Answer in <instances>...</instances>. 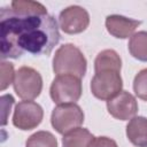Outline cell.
<instances>
[{
	"instance_id": "cell-1",
	"label": "cell",
	"mask_w": 147,
	"mask_h": 147,
	"mask_svg": "<svg viewBox=\"0 0 147 147\" xmlns=\"http://www.w3.org/2000/svg\"><path fill=\"white\" fill-rule=\"evenodd\" d=\"M0 53L2 61L24 53L48 55L60 41L59 25L53 15H17L8 7L0 10Z\"/></svg>"
},
{
	"instance_id": "cell-2",
	"label": "cell",
	"mask_w": 147,
	"mask_h": 147,
	"mask_svg": "<svg viewBox=\"0 0 147 147\" xmlns=\"http://www.w3.org/2000/svg\"><path fill=\"white\" fill-rule=\"evenodd\" d=\"M87 61L82 51L74 44L60 46L53 57V71L57 75H74L78 78L85 76Z\"/></svg>"
},
{
	"instance_id": "cell-3",
	"label": "cell",
	"mask_w": 147,
	"mask_h": 147,
	"mask_svg": "<svg viewBox=\"0 0 147 147\" xmlns=\"http://www.w3.org/2000/svg\"><path fill=\"white\" fill-rule=\"evenodd\" d=\"M92 94L102 101H108L122 92L123 79L121 71L116 69H103L96 71L91 80Z\"/></svg>"
},
{
	"instance_id": "cell-4",
	"label": "cell",
	"mask_w": 147,
	"mask_h": 147,
	"mask_svg": "<svg viewBox=\"0 0 147 147\" xmlns=\"http://www.w3.org/2000/svg\"><path fill=\"white\" fill-rule=\"evenodd\" d=\"M80 78L74 75H57L49 87V95L54 103H76L82 96Z\"/></svg>"
},
{
	"instance_id": "cell-5",
	"label": "cell",
	"mask_w": 147,
	"mask_h": 147,
	"mask_svg": "<svg viewBox=\"0 0 147 147\" xmlns=\"http://www.w3.org/2000/svg\"><path fill=\"white\" fill-rule=\"evenodd\" d=\"M84 111L77 103L57 105L51 115V124L60 134H65L84 123Z\"/></svg>"
},
{
	"instance_id": "cell-6",
	"label": "cell",
	"mask_w": 147,
	"mask_h": 147,
	"mask_svg": "<svg viewBox=\"0 0 147 147\" xmlns=\"http://www.w3.org/2000/svg\"><path fill=\"white\" fill-rule=\"evenodd\" d=\"M13 86L18 98L23 100H33L41 93L42 78L36 69L23 65L16 71Z\"/></svg>"
},
{
	"instance_id": "cell-7",
	"label": "cell",
	"mask_w": 147,
	"mask_h": 147,
	"mask_svg": "<svg viewBox=\"0 0 147 147\" xmlns=\"http://www.w3.org/2000/svg\"><path fill=\"white\" fill-rule=\"evenodd\" d=\"M44 118L41 106L32 100H23L15 106L13 115V124L22 131L36 129Z\"/></svg>"
},
{
	"instance_id": "cell-8",
	"label": "cell",
	"mask_w": 147,
	"mask_h": 147,
	"mask_svg": "<svg viewBox=\"0 0 147 147\" xmlns=\"http://www.w3.org/2000/svg\"><path fill=\"white\" fill-rule=\"evenodd\" d=\"M90 24V15L87 10L80 6L74 5L64 8L59 15V25L67 34L82 33Z\"/></svg>"
},
{
	"instance_id": "cell-9",
	"label": "cell",
	"mask_w": 147,
	"mask_h": 147,
	"mask_svg": "<svg viewBox=\"0 0 147 147\" xmlns=\"http://www.w3.org/2000/svg\"><path fill=\"white\" fill-rule=\"evenodd\" d=\"M107 110L116 119L129 121L137 115L138 102L133 94L127 91H122L107 101Z\"/></svg>"
},
{
	"instance_id": "cell-10",
	"label": "cell",
	"mask_w": 147,
	"mask_h": 147,
	"mask_svg": "<svg viewBox=\"0 0 147 147\" xmlns=\"http://www.w3.org/2000/svg\"><path fill=\"white\" fill-rule=\"evenodd\" d=\"M107 31L115 38L118 39H126L131 38L132 34L136 33L137 28L141 24L140 21L123 16V15H108L105 21Z\"/></svg>"
},
{
	"instance_id": "cell-11",
	"label": "cell",
	"mask_w": 147,
	"mask_h": 147,
	"mask_svg": "<svg viewBox=\"0 0 147 147\" xmlns=\"http://www.w3.org/2000/svg\"><path fill=\"white\" fill-rule=\"evenodd\" d=\"M126 137L137 147H147V118L134 116L126 125Z\"/></svg>"
},
{
	"instance_id": "cell-12",
	"label": "cell",
	"mask_w": 147,
	"mask_h": 147,
	"mask_svg": "<svg viewBox=\"0 0 147 147\" xmlns=\"http://www.w3.org/2000/svg\"><path fill=\"white\" fill-rule=\"evenodd\" d=\"M93 134L85 127H77L62 138V147H88Z\"/></svg>"
},
{
	"instance_id": "cell-13",
	"label": "cell",
	"mask_w": 147,
	"mask_h": 147,
	"mask_svg": "<svg viewBox=\"0 0 147 147\" xmlns=\"http://www.w3.org/2000/svg\"><path fill=\"white\" fill-rule=\"evenodd\" d=\"M103 69H122V60L116 51L103 49L101 51L94 60V71H100Z\"/></svg>"
},
{
	"instance_id": "cell-14",
	"label": "cell",
	"mask_w": 147,
	"mask_h": 147,
	"mask_svg": "<svg viewBox=\"0 0 147 147\" xmlns=\"http://www.w3.org/2000/svg\"><path fill=\"white\" fill-rule=\"evenodd\" d=\"M9 8L17 15H46V7L38 1L30 0H14L10 2Z\"/></svg>"
},
{
	"instance_id": "cell-15",
	"label": "cell",
	"mask_w": 147,
	"mask_h": 147,
	"mask_svg": "<svg viewBox=\"0 0 147 147\" xmlns=\"http://www.w3.org/2000/svg\"><path fill=\"white\" fill-rule=\"evenodd\" d=\"M130 54L142 62H147V31H138L129 40Z\"/></svg>"
},
{
	"instance_id": "cell-16",
	"label": "cell",
	"mask_w": 147,
	"mask_h": 147,
	"mask_svg": "<svg viewBox=\"0 0 147 147\" xmlns=\"http://www.w3.org/2000/svg\"><path fill=\"white\" fill-rule=\"evenodd\" d=\"M25 147H59L57 139L55 136L48 131H37L31 134L26 142Z\"/></svg>"
},
{
	"instance_id": "cell-17",
	"label": "cell",
	"mask_w": 147,
	"mask_h": 147,
	"mask_svg": "<svg viewBox=\"0 0 147 147\" xmlns=\"http://www.w3.org/2000/svg\"><path fill=\"white\" fill-rule=\"evenodd\" d=\"M133 91L139 99L147 101V68L136 75L133 79Z\"/></svg>"
},
{
	"instance_id": "cell-18",
	"label": "cell",
	"mask_w": 147,
	"mask_h": 147,
	"mask_svg": "<svg viewBox=\"0 0 147 147\" xmlns=\"http://www.w3.org/2000/svg\"><path fill=\"white\" fill-rule=\"evenodd\" d=\"M16 72L14 71V65L10 62L2 61L1 62V86L0 90L5 91L10 84L14 83Z\"/></svg>"
},
{
	"instance_id": "cell-19",
	"label": "cell",
	"mask_w": 147,
	"mask_h": 147,
	"mask_svg": "<svg viewBox=\"0 0 147 147\" xmlns=\"http://www.w3.org/2000/svg\"><path fill=\"white\" fill-rule=\"evenodd\" d=\"M88 147H118L117 142L108 137H93Z\"/></svg>"
},
{
	"instance_id": "cell-20",
	"label": "cell",
	"mask_w": 147,
	"mask_h": 147,
	"mask_svg": "<svg viewBox=\"0 0 147 147\" xmlns=\"http://www.w3.org/2000/svg\"><path fill=\"white\" fill-rule=\"evenodd\" d=\"M14 98L10 94H5L1 96V103H2V125L7 124V117L8 113H10V108L14 105Z\"/></svg>"
}]
</instances>
